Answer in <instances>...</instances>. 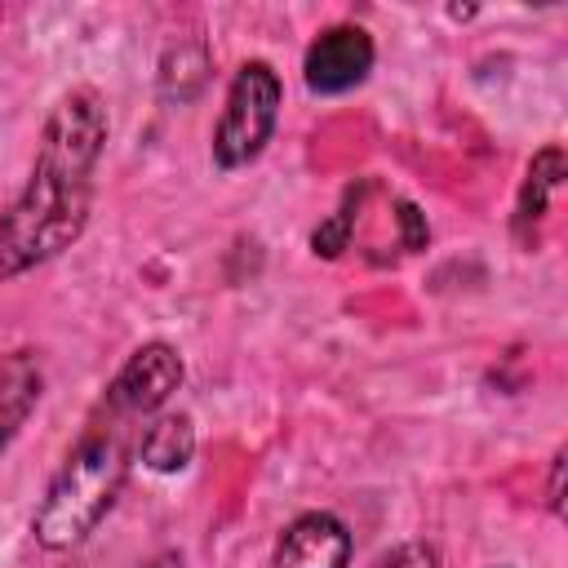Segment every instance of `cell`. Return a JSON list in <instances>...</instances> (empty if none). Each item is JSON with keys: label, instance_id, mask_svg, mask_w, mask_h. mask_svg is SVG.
I'll return each instance as SVG.
<instances>
[{"label": "cell", "instance_id": "obj_5", "mask_svg": "<svg viewBox=\"0 0 568 568\" xmlns=\"http://www.w3.org/2000/svg\"><path fill=\"white\" fill-rule=\"evenodd\" d=\"M373 36L355 22H342V27H328L320 31L311 44H306V58H302V75H306V89L320 93V98H337V93H351L355 84L368 80L373 71Z\"/></svg>", "mask_w": 568, "mask_h": 568}, {"label": "cell", "instance_id": "obj_11", "mask_svg": "<svg viewBox=\"0 0 568 568\" xmlns=\"http://www.w3.org/2000/svg\"><path fill=\"white\" fill-rule=\"evenodd\" d=\"M373 568H435V550L426 541H399L373 559Z\"/></svg>", "mask_w": 568, "mask_h": 568}, {"label": "cell", "instance_id": "obj_10", "mask_svg": "<svg viewBox=\"0 0 568 568\" xmlns=\"http://www.w3.org/2000/svg\"><path fill=\"white\" fill-rule=\"evenodd\" d=\"M191 49H195V44H178V49L164 58V71H160V89H164V98H178V89H182V75L191 80V93H200V84H204V71H209V58L200 53L195 62H186V58H191Z\"/></svg>", "mask_w": 568, "mask_h": 568}, {"label": "cell", "instance_id": "obj_2", "mask_svg": "<svg viewBox=\"0 0 568 568\" xmlns=\"http://www.w3.org/2000/svg\"><path fill=\"white\" fill-rule=\"evenodd\" d=\"M124 475H129L124 439L115 430L84 435L67 453L62 470L53 475V484L44 488V497L36 506V519H31V537L44 550L80 546L106 519V510L115 506V497L124 488Z\"/></svg>", "mask_w": 568, "mask_h": 568}, {"label": "cell", "instance_id": "obj_4", "mask_svg": "<svg viewBox=\"0 0 568 568\" xmlns=\"http://www.w3.org/2000/svg\"><path fill=\"white\" fill-rule=\"evenodd\" d=\"M182 377H186V368H182L178 346H169V342H142L120 364V373L111 377L106 404L115 413H129V417L155 413V408H164L173 399V390L182 386Z\"/></svg>", "mask_w": 568, "mask_h": 568}, {"label": "cell", "instance_id": "obj_3", "mask_svg": "<svg viewBox=\"0 0 568 568\" xmlns=\"http://www.w3.org/2000/svg\"><path fill=\"white\" fill-rule=\"evenodd\" d=\"M280 102H284V84H280L275 67L262 58L244 62L226 89V106H222L217 129H213V164L217 169L253 164L275 133Z\"/></svg>", "mask_w": 568, "mask_h": 568}, {"label": "cell", "instance_id": "obj_6", "mask_svg": "<svg viewBox=\"0 0 568 568\" xmlns=\"http://www.w3.org/2000/svg\"><path fill=\"white\" fill-rule=\"evenodd\" d=\"M271 568H351V532L328 510L297 515L271 555Z\"/></svg>", "mask_w": 568, "mask_h": 568}, {"label": "cell", "instance_id": "obj_12", "mask_svg": "<svg viewBox=\"0 0 568 568\" xmlns=\"http://www.w3.org/2000/svg\"><path fill=\"white\" fill-rule=\"evenodd\" d=\"M546 501H550L555 515L564 510V453H555V462H550V493H546Z\"/></svg>", "mask_w": 568, "mask_h": 568}, {"label": "cell", "instance_id": "obj_9", "mask_svg": "<svg viewBox=\"0 0 568 568\" xmlns=\"http://www.w3.org/2000/svg\"><path fill=\"white\" fill-rule=\"evenodd\" d=\"M195 457V422L191 413H160L138 435V462L155 475H178Z\"/></svg>", "mask_w": 568, "mask_h": 568}, {"label": "cell", "instance_id": "obj_7", "mask_svg": "<svg viewBox=\"0 0 568 568\" xmlns=\"http://www.w3.org/2000/svg\"><path fill=\"white\" fill-rule=\"evenodd\" d=\"M40 390H44V368H40L36 351L0 355V453L27 426L31 408L40 404Z\"/></svg>", "mask_w": 568, "mask_h": 568}, {"label": "cell", "instance_id": "obj_8", "mask_svg": "<svg viewBox=\"0 0 568 568\" xmlns=\"http://www.w3.org/2000/svg\"><path fill=\"white\" fill-rule=\"evenodd\" d=\"M564 182V151L559 146H546L532 155L528 173H524V186H519V200H515V240L524 248L537 244V226L546 217V204H550V191Z\"/></svg>", "mask_w": 568, "mask_h": 568}, {"label": "cell", "instance_id": "obj_1", "mask_svg": "<svg viewBox=\"0 0 568 568\" xmlns=\"http://www.w3.org/2000/svg\"><path fill=\"white\" fill-rule=\"evenodd\" d=\"M106 146V106L93 89H71L44 120L27 186L0 213V280H18L67 253L93 209V169Z\"/></svg>", "mask_w": 568, "mask_h": 568}]
</instances>
